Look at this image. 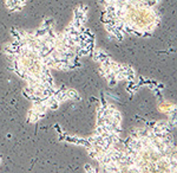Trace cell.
Returning <instances> with one entry per match:
<instances>
[{
  "instance_id": "5b68a950",
  "label": "cell",
  "mask_w": 177,
  "mask_h": 173,
  "mask_svg": "<svg viewBox=\"0 0 177 173\" xmlns=\"http://www.w3.org/2000/svg\"><path fill=\"white\" fill-rule=\"evenodd\" d=\"M91 56L99 64V72L105 81L111 85H117L120 82H132L136 79V71L127 64L116 62L102 49L95 48Z\"/></svg>"
},
{
  "instance_id": "277c9868",
  "label": "cell",
  "mask_w": 177,
  "mask_h": 173,
  "mask_svg": "<svg viewBox=\"0 0 177 173\" xmlns=\"http://www.w3.org/2000/svg\"><path fill=\"white\" fill-rule=\"evenodd\" d=\"M96 113V131L88 137L69 134L58 126H56V129L60 141L83 147L88 157L98 164L119 145L123 131V115L117 107L106 100H102L98 103Z\"/></svg>"
},
{
  "instance_id": "6da1fadb",
  "label": "cell",
  "mask_w": 177,
  "mask_h": 173,
  "mask_svg": "<svg viewBox=\"0 0 177 173\" xmlns=\"http://www.w3.org/2000/svg\"><path fill=\"white\" fill-rule=\"evenodd\" d=\"M87 7L78 6L71 23L58 32L51 19H45L34 31L13 29L12 40L4 54L8 68L24 83L23 95L32 103L27 121L37 123L50 110L67 101L79 99L78 92L56 84L52 71H73L81 66V58L96 48L95 34L85 25Z\"/></svg>"
},
{
  "instance_id": "7a4b0ae2",
  "label": "cell",
  "mask_w": 177,
  "mask_h": 173,
  "mask_svg": "<svg viewBox=\"0 0 177 173\" xmlns=\"http://www.w3.org/2000/svg\"><path fill=\"white\" fill-rule=\"evenodd\" d=\"M176 114L134 128L125 140L98 162L99 172H176V145L172 128Z\"/></svg>"
},
{
  "instance_id": "3957f363",
  "label": "cell",
  "mask_w": 177,
  "mask_h": 173,
  "mask_svg": "<svg viewBox=\"0 0 177 173\" xmlns=\"http://www.w3.org/2000/svg\"><path fill=\"white\" fill-rule=\"evenodd\" d=\"M159 0H102L103 25L115 39L149 37L161 24Z\"/></svg>"
}]
</instances>
